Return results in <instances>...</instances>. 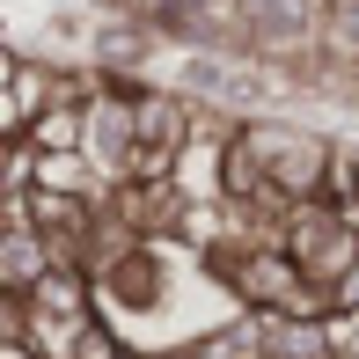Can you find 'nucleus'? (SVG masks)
I'll use <instances>...</instances> for the list:
<instances>
[{"label":"nucleus","instance_id":"f257e3e1","mask_svg":"<svg viewBox=\"0 0 359 359\" xmlns=\"http://www.w3.org/2000/svg\"><path fill=\"white\" fill-rule=\"evenodd\" d=\"M15 323H22V337L37 352H52V359H110L103 345V323H95V308H88V293H81V279H37L15 301Z\"/></svg>","mask_w":359,"mask_h":359}]
</instances>
